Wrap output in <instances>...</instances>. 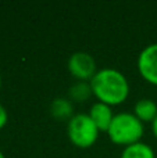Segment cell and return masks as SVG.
Returning a JSON list of instances; mask_svg holds the SVG:
<instances>
[{"label":"cell","mask_w":157,"mask_h":158,"mask_svg":"<svg viewBox=\"0 0 157 158\" xmlns=\"http://www.w3.org/2000/svg\"><path fill=\"white\" fill-rule=\"evenodd\" d=\"M138 71L146 82L157 86V43L146 46L138 57Z\"/></svg>","instance_id":"obj_5"},{"label":"cell","mask_w":157,"mask_h":158,"mask_svg":"<svg viewBox=\"0 0 157 158\" xmlns=\"http://www.w3.org/2000/svg\"><path fill=\"white\" fill-rule=\"evenodd\" d=\"M67 67H68L70 74L78 82H91L97 72L96 61L86 52L72 53L68 58Z\"/></svg>","instance_id":"obj_4"},{"label":"cell","mask_w":157,"mask_h":158,"mask_svg":"<svg viewBox=\"0 0 157 158\" xmlns=\"http://www.w3.org/2000/svg\"><path fill=\"white\" fill-rule=\"evenodd\" d=\"M93 96L107 106H120L129 96V83L122 72L114 68H102L89 82Z\"/></svg>","instance_id":"obj_1"},{"label":"cell","mask_w":157,"mask_h":158,"mask_svg":"<svg viewBox=\"0 0 157 158\" xmlns=\"http://www.w3.org/2000/svg\"><path fill=\"white\" fill-rule=\"evenodd\" d=\"M50 112L57 119H71L74 117V107L70 100L64 97L54 98L50 104Z\"/></svg>","instance_id":"obj_8"},{"label":"cell","mask_w":157,"mask_h":158,"mask_svg":"<svg viewBox=\"0 0 157 158\" xmlns=\"http://www.w3.org/2000/svg\"><path fill=\"white\" fill-rule=\"evenodd\" d=\"M134 115L141 122H153L157 117V104L152 98H141L135 103Z\"/></svg>","instance_id":"obj_7"},{"label":"cell","mask_w":157,"mask_h":158,"mask_svg":"<svg viewBox=\"0 0 157 158\" xmlns=\"http://www.w3.org/2000/svg\"><path fill=\"white\" fill-rule=\"evenodd\" d=\"M0 158H6V157H4V154L2 153V150H0Z\"/></svg>","instance_id":"obj_13"},{"label":"cell","mask_w":157,"mask_h":158,"mask_svg":"<svg viewBox=\"0 0 157 158\" xmlns=\"http://www.w3.org/2000/svg\"><path fill=\"white\" fill-rule=\"evenodd\" d=\"M152 131H153V135H155V137L157 139V117H156V119L152 122Z\"/></svg>","instance_id":"obj_12"},{"label":"cell","mask_w":157,"mask_h":158,"mask_svg":"<svg viewBox=\"0 0 157 158\" xmlns=\"http://www.w3.org/2000/svg\"><path fill=\"white\" fill-rule=\"evenodd\" d=\"M99 129L89 117V114H74L67 123V135L74 146L79 148H89L96 143Z\"/></svg>","instance_id":"obj_3"},{"label":"cell","mask_w":157,"mask_h":158,"mask_svg":"<svg viewBox=\"0 0 157 158\" xmlns=\"http://www.w3.org/2000/svg\"><path fill=\"white\" fill-rule=\"evenodd\" d=\"M8 121V114L7 111H6V108L0 104V129H3L6 126V123H7Z\"/></svg>","instance_id":"obj_11"},{"label":"cell","mask_w":157,"mask_h":158,"mask_svg":"<svg viewBox=\"0 0 157 158\" xmlns=\"http://www.w3.org/2000/svg\"><path fill=\"white\" fill-rule=\"evenodd\" d=\"M89 117L92 118V121L95 122V125L97 126L99 131L107 132L111 125V121H113V118H114V114H113V110H111L110 106H107V104H104V103H100V101H96V103L91 107Z\"/></svg>","instance_id":"obj_6"},{"label":"cell","mask_w":157,"mask_h":158,"mask_svg":"<svg viewBox=\"0 0 157 158\" xmlns=\"http://www.w3.org/2000/svg\"><path fill=\"white\" fill-rule=\"evenodd\" d=\"M0 87H2V75H0Z\"/></svg>","instance_id":"obj_14"},{"label":"cell","mask_w":157,"mask_h":158,"mask_svg":"<svg viewBox=\"0 0 157 158\" xmlns=\"http://www.w3.org/2000/svg\"><path fill=\"white\" fill-rule=\"evenodd\" d=\"M91 94H93V93H92V87L89 82H77L70 89V97L78 103L86 101L91 97Z\"/></svg>","instance_id":"obj_10"},{"label":"cell","mask_w":157,"mask_h":158,"mask_svg":"<svg viewBox=\"0 0 157 158\" xmlns=\"http://www.w3.org/2000/svg\"><path fill=\"white\" fill-rule=\"evenodd\" d=\"M145 133L143 122L134 115V112H120L116 114L111 121L107 135L114 144L131 146L141 142Z\"/></svg>","instance_id":"obj_2"},{"label":"cell","mask_w":157,"mask_h":158,"mask_svg":"<svg viewBox=\"0 0 157 158\" xmlns=\"http://www.w3.org/2000/svg\"><path fill=\"white\" fill-rule=\"evenodd\" d=\"M121 158H156V154L149 144L138 142L135 144L127 146L122 150Z\"/></svg>","instance_id":"obj_9"}]
</instances>
